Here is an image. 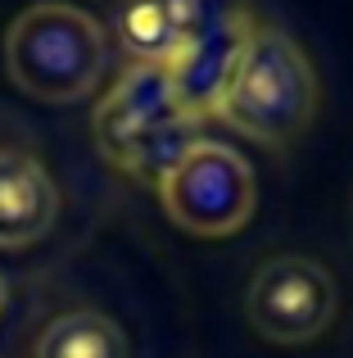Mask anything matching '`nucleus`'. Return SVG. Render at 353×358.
Masks as SVG:
<instances>
[{
  "mask_svg": "<svg viewBox=\"0 0 353 358\" xmlns=\"http://www.w3.org/2000/svg\"><path fill=\"white\" fill-rule=\"evenodd\" d=\"M59 218V186L41 155L23 145H0V250H23L41 241Z\"/></svg>",
  "mask_w": 353,
  "mask_h": 358,
  "instance_id": "423d86ee",
  "label": "nucleus"
},
{
  "mask_svg": "<svg viewBox=\"0 0 353 358\" xmlns=\"http://www.w3.org/2000/svg\"><path fill=\"white\" fill-rule=\"evenodd\" d=\"M105 27L77 5L36 0L5 32V69L14 87L45 105H73L105 78Z\"/></svg>",
  "mask_w": 353,
  "mask_h": 358,
  "instance_id": "7ed1b4c3",
  "label": "nucleus"
},
{
  "mask_svg": "<svg viewBox=\"0 0 353 358\" xmlns=\"http://www.w3.org/2000/svg\"><path fill=\"white\" fill-rule=\"evenodd\" d=\"M118 41L127 45V55L136 64H159V69H168L176 59V50H181L176 27L168 23V14L154 0H127L118 9Z\"/></svg>",
  "mask_w": 353,
  "mask_h": 358,
  "instance_id": "6e6552de",
  "label": "nucleus"
},
{
  "mask_svg": "<svg viewBox=\"0 0 353 358\" xmlns=\"http://www.w3.org/2000/svg\"><path fill=\"white\" fill-rule=\"evenodd\" d=\"M213 114L258 145H294L317 114V73L299 41H290L281 27L254 23L222 82Z\"/></svg>",
  "mask_w": 353,
  "mask_h": 358,
  "instance_id": "f257e3e1",
  "label": "nucleus"
},
{
  "mask_svg": "<svg viewBox=\"0 0 353 358\" xmlns=\"http://www.w3.org/2000/svg\"><path fill=\"white\" fill-rule=\"evenodd\" d=\"M91 136L105 164L159 186V177L200 141V118L176 100L168 69L132 64L96 105Z\"/></svg>",
  "mask_w": 353,
  "mask_h": 358,
  "instance_id": "f03ea898",
  "label": "nucleus"
},
{
  "mask_svg": "<svg viewBox=\"0 0 353 358\" xmlns=\"http://www.w3.org/2000/svg\"><path fill=\"white\" fill-rule=\"evenodd\" d=\"M0 304H5V281H0Z\"/></svg>",
  "mask_w": 353,
  "mask_h": 358,
  "instance_id": "1a4fd4ad",
  "label": "nucleus"
},
{
  "mask_svg": "<svg viewBox=\"0 0 353 358\" xmlns=\"http://www.w3.org/2000/svg\"><path fill=\"white\" fill-rule=\"evenodd\" d=\"M340 286L326 263L308 254H276L254 272L245 290V317L272 345H313L331 331Z\"/></svg>",
  "mask_w": 353,
  "mask_h": 358,
  "instance_id": "39448f33",
  "label": "nucleus"
},
{
  "mask_svg": "<svg viewBox=\"0 0 353 358\" xmlns=\"http://www.w3.org/2000/svg\"><path fill=\"white\" fill-rule=\"evenodd\" d=\"M32 358H127V336L100 308H73L45 322Z\"/></svg>",
  "mask_w": 353,
  "mask_h": 358,
  "instance_id": "0eeeda50",
  "label": "nucleus"
},
{
  "mask_svg": "<svg viewBox=\"0 0 353 358\" xmlns=\"http://www.w3.org/2000/svg\"><path fill=\"white\" fill-rule=\"evenodd\" d=\"M159 204L186 236H236L258 209V182L249 159L227 141H195L159 177Z\"/></svg>",
  "mask_w": 353,
  "mask_h": 358,
  "instance_id": "20e7f679",
  "label": "nucleus"
}]
</instances>
